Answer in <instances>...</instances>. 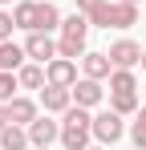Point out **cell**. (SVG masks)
Instances as JSON below:
<instances>
[{"mask_svg":"<svg viewBox=\"0 0 146 150\" xmlns=\"http://www.w3.org/2000/svg\"><path fill=\"white\" fill-rule=\"evenodd\" d=\"M94 142V114L85 105H69L61 114V146L65 150H89Z\"/></svg>","mask_w":146,"mask_h":150,"instance_id":"obj_1","label":"cell"},{"mask_svg":"<svg viewBox=\"0 0 146 150\" xmlns=\"http://www.w3.org/2000/svg\"><path fill=\"white\" fill-rule=\"evenodd\" d=\"M142 21V4H126V0H101L94 12H89V25L97 28H134Z\"/></svg>","mask_w":146,"mask_h":150,"instance_id":"obj_2","label":"cell"},{"mask_svg":"<svg viewBox=\"0 0 146 150\" xmlns=\"http://www.w3.org/2000/svg\"><path fill=\"white\" fill-rule=\"evenodd\" d=\"M85 37H89V16L85 12H69L61 21V28H57V57L81 61L85 57Z\"/></svg>","mask_w":146,"mask_h":150,"instance_id":"obj_3","label":"cell"},{"mask_svg":"<svg viewBox=\"0 0 146 150\" xmlns=\"http://www.w3.org/2000/svg\"><path fill=\"white\" fill-rule=\"evenodd\" d=\"M94 138L101 142V146H114V142L126 138V122H122L118 110H101V114H94Z\"/></svg>","mask_w":146,"mask_h":150,"instance_id":"obj_4","label":"cell"},{"mask_svg":"<svg viewBox=\"0 0 146 150\" xmlns=\"http://www.w3.org/2000/svg\"><path fill=\"white\" fill-rule=\"evenodd\" d=\"M110 61H114V69H134V65H142V45H138V41H130V37H122V41H114V45H110Z\"/></svg>","mask_w":146,"mask_h":150,"instance_id":"obj_5","label":"cell"},{"mask_svg":"<svg viewBox=\"0 0 146 150\" xmlns=\"http://www.w3.org/2000/svg\"><path fill=\"white\" fill-rule=\"evenodd\" d=\"M24 53H28V61L49 65V61L57 57V37H53V33H28V37H24Z\"/></svg>","mask_w":146,"mask_h":150,"instance_id":"obj_6","label":"cell"},{"mask_svg":"<svg viewBox=\"0 0 146 150\" xmlns=\"http://www.w3.org/2000/svg\"><path fill=\"white\" fill-rule=\"evenodd\" d=\"M45 77H49V85L73 89V85H77V61H73V57H53L45 65Z\"/></svg>","mask_w":146,"mask_h":150,"instance_id":"obj_7","label":"cell"},{"mask_svg":"<svg viewBox=\"0 0 146 150\" xmlns=\"http://www.w3.org/2000/svg\"><path fill=\"white\" fill-rule=\"evenodd\" d=\"M106 98V89H101V81L94 77H77V85H73V105H85V110H97Z\"/></svg>","mask_w":146,"mask_h":150,"instance_id":"obj_8","label":"cell"},{"mask_svg":"<svg viewBox=\"0 0 146 150\" xmlns=\"http://www.w3.org/2000/svg\"><path fill=\"white\" fill-rule=\"evenodd\" d=\"M28 138H33V146H53V142H61V122H53V114H41L28 126Z\"/></svg>","mask_w":146,"mask_h":150,"instance_id":"obj_9","label":"cell"},{"mask_svg":"<svg viewBox=\"0 0 146 150\" xmlns=\"http://www.w3.org/2000/svg\"><path fill=\"white\" fill-rule=\"evenodd\" d=\"M41 105H45V114H57V118H61L73 105V89H65V85H45V89H41Z\"/></svg>","mask_w":146,"mask_h":150,"instance_id":"obj_10","label":"cell"},{"mask_svg":"<svg viewBox=\"0 0 146 150\" xmlns=\"http://www.w3.org/2000/svg\"><path fill=\"white\" fill-rule=\"evenodd\" d=\"M110 73H114V61H110V53H85V57H81V77L110 81Z\"/></svg>","mask_w":146,"mask_h":150,"instance_id":"obj_11","label":"cell"},{"mask_svg":"<svg viewBox=\"0 0 146 150\" xmlns=\"http://www.w3.org/2000/svg\"><path fill=\"white\" fill-rule=\"evenodd\" d=\"M8 118H12L16 126H33L37 118H41V101H33V98H21V93H16V98L8 101Z\"/></svg>","mask_w":146,"mask_h":150,"instance_id":"obj_12","label":"cell"},{"mask_svg":"<svg viewBox=\"0 0 146 150\" xmlns=\"http://www.w3.org/2000/svg\"><path fill=\"white\" fill-rule=\"evenodd\" d=\"M16 81H21V89H37V93H41V89L49 85L45 65H41V61H24L21 69H16Z\"/></svg>","mask_w":146,"mask_h":150,"instance_id":"obj_13","label":"cell"},{"mask_svg":"<svg viewBox=\"0 0 146 150\" xmlns=\"http://www.w3.org/2000/svg\"><path fill=\"white\" fill-rule=\"evenodd\" d=\"M37 8H41V0H16L12 4V21L21 33H37Z\"/></svg>","mask_w":146,"mask_h":150,"instance_id":"obj_14","label":"cell"},{"mask_svg":"<svg viewBox=\"0 0 146 150\" xmlns=\"http://www.w3.org/2000/svg\"><path fill=\"white\" fill-rule=\"evenodd\" d=\"M28 146H33V138H28V126L8 122L4 130H0V150H28Z\"/></svg>","mask_w":146,"mask_h":150,"instance_id":"obj_15","label":"cell"},{"mask_svg":"<svg viewBox=\"0 0 146 150\" xmlns=\"http://www.w3.org/2000/svg\"><path fill=\"white\" fill-rule=\"evenodd\" d=\"M61 8L53 4V0H41V8H37V33H57L61 28Z\"/></svg>","mask_w":146,"mask_h":150,"instance_id":"obj_16","label":"cell"},{"mask_svg":"<svg viewBox=\"0 0 146 150\" xmlns=\"http://www.w3.org/2000/svg\"><path fill=\"white\" fill-rule=\"evenodd\" d=\"M24 61H28V53L24 45H12V41H0V69H8V73H16Z\"/></svg>","mask_w":146,"mask_h":150,"instance_id":"obj_17","label":"cell"},{"mask_svg":"<svg viewBox=\"0 0 146 150\" xmlns=\"http://www.w3.org/2000/svg\"><path fill=\"white\" fill-rule=\"evenodd\" d=\"M134 89H138L134 69H114L110 73V93H134Z\"/></svg>","mask_w":146,"mask_h":150,"instance_id":"obj_18","label":"cell"},{"mask_svg":"<svg viewBox=\"0 0 146 150\" xmlns=\"http://www.w3.org/2000/svg\"><path fill=\"white\" fill-rule=\"evenodd\" d=\"M110 110H118L122 118H126V114H138V110H142V105H138V89H134V93H110Z\"/></svg>","mask_w":146,"mask_h":150,"instance_id":"obj_19","label":"cell"},{"mask_svg":"<svg viewBox=\"0 0 146 150\" xmlns=\"http://www.w3.org/2000/svg\"><path fill=\"white\" fill-rule=\"evenodd\" d=\"M130 142H134V150H146V105L134 114V122H130Z\"/></svg>","mask_w":146,"mask_h":150,"instance_id":"obj_20","label":"cell"},{"mask_svg":"<svg viewBox=\"0 0 146 150\" xmlns=\"http://www.w3.org/2000/svg\"><path fill=\"white\" fill-rule=\"evenodd\" d=\"M16 89H21V81H16V73L0 69V101H12V98H16Z\"/></svg>","mask_w":146,"mask_h":150,"instance_id":"obj_21","label":"cell"},{"mask_svg":"<svg viewBox=\"0 0 146 150\" xmlns=\"http://www.w3.org/2000/svg\"><path fill=\"white\" fill-rule=\"evenodd\" d=\"M12 33H16V21H12V12H4V8H0V41H12Z\"/></svg>","mask_w":146,"mask_h":150,"instance_id":"obj_22","label":"cell"},{"mask_svg":"<svg viewBox=\"0 0 146 150\" xmlns=\"http://www.w3.org/2000/svg\"><path fill=\"white\" fill-rule=\"evenodd\" d=\"M97 4H101V0H77V12H85V16H89Z\"/></svg>","mask_w":146,"mask_h":150,"instance_id":"obj_23","label":"cell"},{"mask_svg":"<svg viewBox=\"0 0 146 150\" xmlns=\"http://www.w3.org/2000/svg\"><path fill=\"white\" fill-rule=\"evenodd\" d=\"M8 122H12V118H8V101H0V130H4Z\"/></svg>","mask_w":146,"mask_h":150,"instance_id":"obj_24","label":"cell"},{"mask_svg":"<svg viewBox=\"0 0 146 150\" xmlns=\"http://www.w3.org/2000/svg\"><path fill=\"white\" fill-rule=\"evenodd\" d=\"M89 150H106V146H101V142H97V146H89Z\"/></svg>","mask_w":146,"mask_h":150,"instance_id":"obj_25","label":"cell"},{"mask_svg":"<svg viewBox=\"0 0 146 150\" xmlns=\"http://www.w3.org/2000/svg\"><path fill=\"white\" fill-rule=\"evenodd\" d=\"M28 150H49V146H28Z\"/></svg>","mask_w":146,"mask_h":150,"instance_id":"obj_26","label":"cell"},{"mask_svg":"<svg viewBox=\"0 0 146 150\" xmlns=\"http://www.w3.org/2000/svg\"><path fill=\"white\" fill-rule=\"evenodd\" d=\"M4 4H12V0H0V8H4Z\"/></svg>","mask_w":146,"mask_h":150,"instance_id":"obj_27","label":"cell"},{"mask_svg":"<svg viewBox=\"0 0 146 150\" xmlns=\"http://www.w3.org/2000/svg\"><path fill=\"white\" fill-rule=\"evenodd\" d=\"M126 4H142V0H126Z\"/></svg>","mask_w":146,"mask_h":150,"instance_id":"obj_28","label":"cell"},{"mask_svg":"<svg viewBox=\"0 0 146 150\" xmlns=\"http://www.w3.org/2000/svg\"><path fill=\"white\" fill-rule=\"evenodd\" d=\"M142 69H146V53H142Z\"/></svg>","mask_w":146,"mask_h":150,"instance_id":"obj_29","label":"cell"}]
</instances>
